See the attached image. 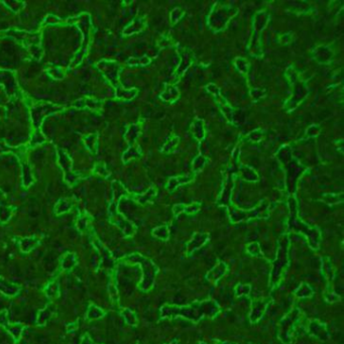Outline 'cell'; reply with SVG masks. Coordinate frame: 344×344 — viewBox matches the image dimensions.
<instances>
[{
    "label": "cell",
    "instance_id": "obj_1",
    "mask_svg": "<svg viewBox=\"0 0 344 344\" xmlns=\"http://www.w3.org/2000/svg\"><path fill=\"white\" fill-rule=\"evenodd\" d=\"M220 311V307L215 301L205 300L195 302L187 306L164 305L161 309L162 318H176L183 317L195 323L205 317L212 318Z\"/></svg>",
    "mask_w": 344,
    "mask_h": 344
},
{
    "label": "cell",
    "instance_id": "obj_2",
    "mask_svg": "<svg viewBox=\"0 0 344 344\" xmlns=\"http://www.w3.org/2000/svg\"><path fill=\"white\" fill-rule=\"evenodd\" d=\"M121 261L125 263H138L142 266L143 277L139 285V289L141 291L147 292L152 288L156 280V276L159 273L158 266L154 263V261L140 254H132L130 256H127L123 258Z\"/></svg>",
    "mask_w": 344,
    "mask_h": 344
},
{
    "label": "cell",
    "instance_id": "obj_3",
    "mask_svg": "<svg viewBox=\"0 0 344 344\" xmlns=\"http://www.w3.org/2000/svg\"><path fill=\"white\" fill-rule=\"evenodd\" d=\"M289 264V239L286 236H284L280 241V246L278 248V254L276 260L273 262V270L271 274V287L274 288L276 287L282 276L283 273L286 271L287 266Z\"/></svg>",
    "mask_w": 344,
    "mask_h": 344
},
{
    "label": "cell",
    "instance_id": "obj_4",
    "mask_svg": "<svg viewBox=\"0 0 344 344\" xmlns=\"http://www.w3.org/2000/svg\"><path fill=\"white\" fill-rule=\"evenodd\" d=\"M300 310L298 308H295L281 321L279 336L284 343L291 342L293 333L300 320Z\"/></svg>",
    "mask_w": 344,
    "mask_h": 344
},
{
    "label": "cell",
    "instance_id": "obj_5",
    "mask_svg": "<svg viewBox=\"0 0 344 344\" xmlns=\"http://www.w3.org/2000/svg\"><path fill=\"white\" fill-rule=\"evenodd\" d=\"M309 331L312 335L316 336L317 338H319L323 341L327 340L329 337V333H328L326 325L317 321V320L311 321V323L309 325Z\"/></svg>",
    "mask_w": 344,
    "mask_h": 344
},
{
    "label": "cell",
    "instance_id": "obj_6",
    "mask_svg": "<svg viewBox=\"0 0 344 344\" xmlns=\"http://www.w3.org/2000/svg\"><path fill=\"white\" fill-rule=\"evenodd\" d=\"M269 303H270V300H260V301H256L253 304L252 312L250 315V319L252 323H257L262 317Z\"/></svg>",
    "mask_w": 344,
    "mask_h": 344
},
{
    "label": "cell",
    "instance_id": "obj_7",
    "mask_svg": "<svg viewBox=\"0 0 344 344\" xmlns=\"http://www.w3.org/2000/svg\"><path fill=\"white\" fill-rule=\"evenodd\" d=\"M56 313V307L54 304H49L47 305L46 307L41 310L37 314L36 317V324L39 325V326H45V325L49 322V320L52 319V317L55 315Z\"/></svg>",
    "mask_w": 344,
    "mask_h": 344
},
{
    "label": "cell",
    "instance_id": "obj_8",
    "mask_svg": "<svg viewBox=\"0 0 344 344\" xmlns=\"http://www.w3.org/2000/svg\"><path fill=\"white\" fill-rule=\"evenodd\" d=\"M227 272V265L224 262H218L211 271H209L206 278L210 283L216 284Z\"/></svg>",
    "mask_w": 344,
    "mask_h": 344
},
{
    "label": "cell",
    "instance_id": "obj_9",
    "mask_svg": "<svg viewBox=\"0 0 344 344\" xmlns=\"http://www.w3.org/2000/svg\"><path fill=\"white\" fill-rule=\"evenodd\" d=\"M208 238L209 235L206 233H196L187 245V254L191 255L198 248L202 247L207 242Z\"/></svg>",
    "mask_w": 344,
    "mask_h": 344
},
{
    "label": "cell",
    "instance_id": "obj_10",
    "mask_svg": "<svg viewBox=\"0 0 344 344\" xmlns=\"http://www.w3.org/2000/svg\"><path fill=\"white\" fill-rule=\"evenodd\" d=\"M21 287L11 284L4 280L2 277H0V292L8 297H14L21 291Z\"/></svg>",
    "mask_w": 344,
    "mask_h": 344
},
{
    "label": "cell",
    "instance_id": "obj_11",
    "mask_svg": "<svg viewBox=\"0 0 344 344\" xmlns=\"http://www.w3.org/2000/svg\"><path fill=\"white\" fill-rule=\"evenodd\" d=\"M26 328L27 327L22 323H10L6 331L11 335L14 342L17 343V342H20V340L23 336V332Z\"/></svg>",
    "mask_w": 344,
    "mask_h": 344
},
{
    "label": "cell",
    "instance_id": "obj_12",
    "mask_svg": "<svg viewBox=\"0 0 344 344\" xmlns=\"http://www.w3.org/2000/svg\"><path fill=\"white\" fill-rule=\"evenodd\" d=\"M40 243V239L35 238V237H30V238H24L21 239L20 242V248L21 251L25 254H29L30 253L32 250L39 245Z\"/></svg>",
    "mask_w": 344,
    "mask_h": 344
},
{
    "label": "cell",
    "instance_id": "obj_13",
    "mask_svg": "<svg viewBox=\"0 0 344 344\" xmlns=\"http://www.w3.org/2000/svg\"><path fill=\"white\" fill-rule=\"evenodd\" d=\"M105 311L102 310L101 308H99L98 306L91 304L88 308L87 314H86V320L87 321H94V320H98L101 319L102 317L105 316Z\"/></svg>",
    "mask_w": 344,
    "mask_h": 344
},
{
    "label": "cell",
    "instance_id": "obj_14",
    "mask_svg": "<svg viewBox=\"0 0 344 344\" xmlns=\"http://www.w3.org/2000/svg\"><path fill=\"white\" fill-rule=\"evenodd\" d=\"M77 262L78 259L76 255L73 253H68L63 257L61 260V267L63 271H71L73 267L77 264Z\"/></svg>",
    "mask_w": 344,
    "mask_h": 344
},
{
    "label": "cell",
    "instance_id": "obj_15",
    "mask_svg": "<svg viewBox=\"0 0 344 344\" xmlns=\"http://www.w3.org/2000/svg\"><path fill=\"white\" fill-rule=\"evenodd\" d=\"M45 294L50 300H54V299L58 298L60 296L59 282L58 281L51 282L45 288Z\"/></svg>",
    "mask_w": 344,
    "mask_h": 344
},
{
    "label": "cell",
    "instance_id": "obj_16",
    "mask_svg": "<svg viewBox=\"0 0 344 344\" xmlns=\"http://www.w3.org/2000/svg\"><path fill=\"white\" fill-rule=\"evenodd\" d=\"M121 316L124 318L125 322L130 325V326H137L138 325V317H137V314L133 312L132 310L128 309V308H124L122 309L121 311Z\"/></svg>",
    "mask_w": 344,
    "mask_h": 344
},
{
    "label": "cell",
    "instance_id": "obj_17",
    "mask_svg": "<svg viewBox=\"0 0 344 344\" xmlns=\"http://www.w3.org/2000/svg\"><path fill=\"white\" fill-rule=\"evenodd\" d=\"M312 294H313V290L307 284H302L296 291V296L299 298H308L312 296Z\"/></svg>",
    "mask_w": 344,
    "mask_h": 344
},
{
    "label": "cell",
    "instance_id": "obj_18",
    "mask_svg": "<svg viewBox=\"0 0 344 344\" xmlns=\"http://www.w3.org/2000/svg\"><path fill=\"white\" fill-rule=\"evenodd\" d=\"M191 180V178H187V177H179V178H174V179H171L169 184H168V188L170 190H173V189H176L179 185L181 184H184V183H187Z\"/></svg>",
    "mask_w": 344,
    "mask_h": 344
},
{
    "label": "cell",
    "instance_id": "obj_19",
    "mask_svg": "<svg viewBox=\"0 0 344 344\" xmlns=\"http://www.w3.org/2000/svg\"><path fill=\"white\" fill-rule=\"evenodd\" d=\"M152 234H154L156 237H159L163 240H167L169 238V230L166 226L156 228L155 230L152 231Z\"/></svg>",
    "mask_w": 344,
    "mask_h": 344
},
{
    "label": "cell",
    "instance_id": "obj_20",
    "mask_svg": "<svg viewBox=\"0 0 344 344\" xmlns=\"http://www.w3.org/2000/svg\"><path fill=\"white\" fill-rule=\"evenodd\" d=\"M108 291H109V295H110V298H111L112 302L117 304L118 303V293H117V290H116L115 284L113 283V280H111L110 283H109Z\"/></svg>",
    "mask_w": 344,
    "mask_h": 344
},
{
    "label": "cell",
    "instance_id": "obj_21",
    "mask_svg": "<svg viewBox=\"0 0 344 344\" xmlns=\"http://www.w3.org/2000/svg\"><path fill=\"white\" fill-rule=\"evenodd\" d=\"M9 325H10V322L8 319V311L2 310L1 312H0V326L3 327L6 330Z\"/></svg>",
    "mask_w": 344,
    "mask_h": 344
},
{
    "label": "cell",
    "instance_id": "obj_22",
    "mask_svg": "<svg viewBox=\"0 0 344 344\" xmlns=\"http://www.w3.org/2000/svg\"><path fill=\"white\" fill-rule=\"evenodd\" d=\"M251 292V286L250 285H238L235 288L236 296H246Z\"/></svg>",
    "mask_w": 344,
    "mask_h": 344
},
{
    "label": "cell",
    "instance_id": "obj_23",
    "mask_svg": "<svg viewBox=\"0 0 344 344\" xmlns=\"http://www.w3.org/2000/svg\"><path fill=\"white\" fill-rule=\"evenodd\" d=\"M323 271L325 273V275H326V278L327 279H332L333 277V270H332V265H331V262L329 260V258H325L324 260V264H323Z\"/></svg>",
    "mask_w": 344,
    "mask_h": 344
},
{
    "label": "cell",
    "instance_id": "obj_24",
    "mask_svg": "<svg viewBox=\"0 0 344 344\" xmlns=\"http://www.w3.org/2000/svg\"><path fill=\"white\" fill-rule=\"evenodd\" d=\"M247 252L255 257H263L260 252V247L258 243H251L247 246Z\"/></svg>",
    "mask_w": 344,
    "mask_h": 344
},
{
    "label": "cell",
    "instance_id": "obj_25",
    "mask_svg": "<svg viewBox=\"0 0 344 344\" xmlns=\"http://www.w3.org/2000/svg\"><path fill=\"white\" fill-rule=\"evenodd\" d=\"M325 298H326V300L328 302H337L340 300V297L334 293H327L326 296H325Z\"/></svg>",
    "mask_w": 344,
    "mask_h": 344
},
{
    "label": "cell",
    "instance_id": "obj_26",
    "mask_svg": "<svg viewBox=\"0 0 344 344\" xmlns=\"http://www.w3.org/2000/svg\"><path fill=\"white\" fill-rule=\"evenodd\" d=\"M80 344H98V343H95L92 338L90 337V335L88 333L84 334V336L82 337V340H81V343Z\"/></svg>",
    "mask_w": 344,
    "mask_h": 344
},
{
    "label": "cell",
    "instance_id": "obj_27",
    "mask_svg": "<svg viewBox=\"0 0 344 344\" xmlns=\"http://www.w3.org/2000/svg\"><path fill=\"white\" fill-rule=\"evenodd\" d=\"M199 344H206V343L201 342V343H199ZM217 344H234V343H231V342H218Z\"/></svg>",
    "mask_w": 344,
    "mask_h": 344
},
{
    "label": "cell",
    "instance_id": "obj_28",
    "mask_svg": "<svg viewBox=\"0 0 344 344\" xmlns=\"http://www.w3.org/2000/svg\"><path fill=\"white\" fill-rule=\"evenodd\" d=\"M169 344H179V343H178V341H176V340H175V341H172V342H171V343H169Z\"/></svg>",
    "mask_w": 344,
    "mask_h": 344
}]
</instances>
